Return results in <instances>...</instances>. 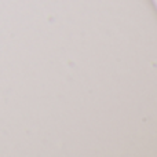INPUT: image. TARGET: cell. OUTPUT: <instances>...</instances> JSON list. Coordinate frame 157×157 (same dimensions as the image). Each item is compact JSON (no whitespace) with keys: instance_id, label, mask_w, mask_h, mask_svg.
<instances>
[]
</instances>
